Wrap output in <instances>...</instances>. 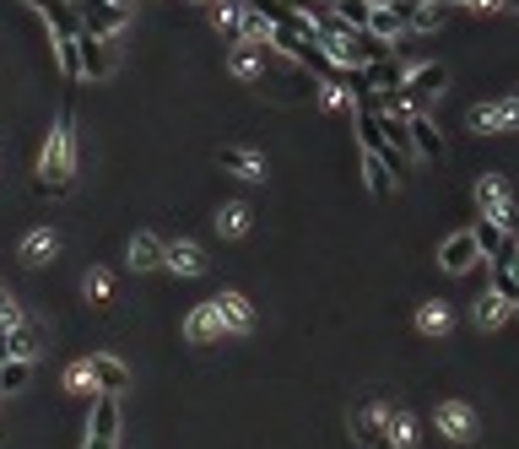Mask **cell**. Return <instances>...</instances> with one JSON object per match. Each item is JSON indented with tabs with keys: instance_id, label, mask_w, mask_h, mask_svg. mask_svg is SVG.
<instances>
[{
	"instance_id": "obj_1",
	"label": "cell",
	"mask_w": 519,
	"mask_h": 449,
	"mask_svg": "<svg viewBox=\"0 0 519 449\" xmlns=\"http://www.w3.org/2000/svg\"><path fill=\"white\" fill-rule=\"evenodd\" d=\"M71 174H76V120L60 114L55 130H49V141H44V152H38V190L65 195L71 190Z\"/></svg>"
},
{
	"instance_id": "obj_2",
	"label": "cell",
	"mask_w": 519,
	"mask_h": 449,
	"mask_svg": "<svg viewBox=\"0 0 519 449\" xmlns=\"http://www.w3.org/2000/svg\"><path fill=\"white\" fill-rule=\"evenodd\" d=\"M76 17H82V33L114 38L130 22V6L125 0H76Z\"/></svg>"
},
{
	"instance_id": "obj_3",
	"label": "cell",
	"mask_w": 519,
	"mask_h": 449,
	"mask_svg": "<svg viewBox=\"0 0 519 449\" xmlns=\"http://www.w3.org/2000/svg\"><path fill=\"white\" fill-rule=\"evenodd\" d=\"M471 233H476V249H482V260H492V266H519V239L503 228V222L482 217Z\"/></svg>"
},
{
	"instance_id": "obj_4",
	"label": "cell",
	"mask_w": 519,
	"mask_h": 449,
	"mask_svg": "<svg viewBox=\"0 0 519 449\" xmlns=\"http://www.w3.org/2000/svg\"><path fill=\"white\" fill-rule=\"evenodd\" d=\"M471 130H476V136H514V130H519V103L514 98L476 103V109H471Z\"/></svg>"
},
{
	"instance_id": "obj_5",
	"label": "cell",
	"mask_w": 519,
	"mask_h": 449,
	"mask_svg": "<svg viewBox=\"0 0 519 449\" xmlns=\"http://www.w3.org/2000/svg\"><path fill=\"white\" fill-rule=\"evenodd\" d=\"M476 206H482V217L503 222V228H514V190H509L498 174H482V179H476Z\"/></svg>"
},
{
	"instance_id": "obj_6",
	"label": "cell",
	"mask_w": 519,
	"mask_h": 449,
	"mask_svg": "<svg viewBox=\"0 0 519 449\" xmlns=\"http://www.w3.org/2000/svg\"><path fill=\"white\" fill-rule=\"evenodd\" d=\"M384 6H390L395 22H401V28H411V33H428V28H438V22L449 17L444 0H384Z\"/></svg>"
},
{
	"instance_id": "obj_7",
	"label": "cell",
	"mask_w": 519,
	"mask_h": 449,
	"mask_svg": "<svg viewBox=\"0 0 519 449\" xmlns=\"http://www.w3.org/2000/svg\"><path fill=\"white\" fill-rule=\"evenodd\" d=\"M265 65H271V44H249V38H233V49H228V71L238 76V82H260Z\"/></svg>"
},
{
	"instance_id": "obj_8",
	"label": "cell",
	"mask_w": 519,
	"mask_h": 449,
	"mask_svg": "<svg viewBox=\"0 0 519 449\" xmlns=\"http://www.w3.org/2000/svg\"><path fill=\"white\" fill-rule=\"evenodd\" d=\"M76 55H82V76H92V82L114 76V65H119L109 38H98V33H76Z\"/></svg>"
},
{
	"instance_id": "obj_9",
	"label": "cell",
	"mask_w": 519,
	"mask_h": 449,
	"mask_svg": "<svg viewBox=\"0 0 519 449\" xmlns=\"http://www.w3.org/2000/svg\"><path fill=\"white\" fill-rule=\"evenodd\" d=\"M476 260H482V249H476V233H471V228H465V233H449L444 249H438V266H444L449 276L476 271Z\"/></svg>"
},
{
	"instance_id": "obj_10",
	"label": "cell",
	"mask_w": 519,
	"mask_h": 449,
	"mask_svg": "<svg viewBox=\"0 0 519 449\" xmlns=\"http://www.w3.org/2000/svg\"><path fill=\"white\" fill-rule=\"evenodd\" d=\"M384 428H390V406L384 401H363L352 417V439L368 444V449H384Z\"/></svg>"
},
{
	"instance_id": "obj_11",
	"label": "cell",
	"mask_w": 519,
	"mask_h": 449,
	"mask_svg": "<svg viewBox=\"0 0 519 449\" xmlns=\"http://www.w3.org/2000/svg\"><path fill=\"white\" fill-rule=\"evenodd\" d=\"M433 428L444 433V439H455V444H471L476 439V412L465 401H444L433 412Z\"/></svg>"
},
{
	"instance_id": "obj_12",
	"label": "cell",
	"mask_w": 519,
	"mask_h": 449,
	"mask_svg": "<svg viewBox=\"0 0 519 449\" xmlns=\"http://www.w3.org/2000/svg\"><path fill=\"white\" fill-rule=\"evenodd\" d=\"M401 92L411 98V109H422L428 98H438V92H444V65H438V60H428V65H411Z\"/></svg>"
},
{
	"instance_id": "obj_13",
	"label": "cell",
	"mask_w": 519,
	"mask_h": 449,
	"mask_svg": "<svg viewBox=\"0 0 519 449\" xmlns=\"http://www.w3.org/2000/svg\"><path fill=\"white\" fill-rule=\"evenodd\" d=\"M217 163L228 168L233 179H244V184H265V157L255 147H222Z\"/></svg>"
},
{
	"instance_id": "obj_14",
	"label": "cell",
	"mask_w": 519,
	"mask_h": 449,
	"mask_svg": "<svg viewBox=\"0 0 519 449\" xmlns=\"http://www.w3.org/2000/svg\"><path fill=\"white\" fill-rule=\"evenodd\" d=\"M211 309H217L222 330H233V336H244V330L255 325V309H249L244 293H217V298H211Z\"/></svg>"
},
{
	"instance_id": "obj_15",
	"label": "cell",
	"mask_w": 519,
	"mask_h": 449,
	"mask_svg": "<svg viewBox=\"0 0 519 449\" xmlns=\"http://www.w3.org/2000/svg\"><path fill=\"white\" fill-rule=\"evenodd\" d=\"M87 439L119 444V401H114V395H98V401H92V412H87Z\"/></svg>"
},
{
	"instance_id": "obj_16",
	"label": "cell",
	"mask_w": 519,
	"mask_h": 449,
	"mask_svg": "<svg viewBox=\"0 0 519 449\" xmlns=\"http://www.w3.org/2000/svg\"><path fill=\"white\" fill-rule=\"evenodd\" d=\"M92 385H98V395H119L130 385V368L114 358V352H98V358H92Z\"/></svg>"
},
{
	"instance_id": "obj_17",
	"label": "cell",
	"mask_w": 519,
	"mask_h": 449,
	"mask_svg": "<svg viewBox=\"0 0 519 449\" xmlns=\"http://www.w3.org/2000/svg\"><path fill=\"white\" fill-rule=\"evenodd\" d=\"M130 266H136V271L168 266V244L157 239V233H130Z\"/></svg>"
},
{
	"instance_id": "obj_18",
	"label": "cell",
	"mask_w": 519,
	"mask_h": 449,
	"mask_svg": "<svg viewBox=\"0 0 519 449\" xmlns=\"http://www.w3.org/2000/svg\"><path fill=\"white\" fill-rule=\"evenodd\" d=\"M184 336H190L195 347H211V341L222 336V320H217V309H211V298L190 309V320H184Z\"/></svg>"
},
{
	"instance_id": "obj_19",
	"label": "cell",
	"mask_w": 519,
	"mask_h": 449,
	"mask_svg": "<svg viewBox=\"0 0 519 449\" xmlns=\"http://www.w3.org/2000/svg\"><path fill=\"white\" fill-rule=\"evenodd\" d=\"M471 314H476V325H482V330H498V325H503V320H509V314H514V303L503 298L498 287H487V293L476 298V309H471Z\"/></svg>"
},
{
	"instance_id": "obj_20",
	"label": "cell",
	"mask_w": 519,
	"mask_h": 449,
	"mask_svg": "<svg viewBox=\"0 0 519 449\" xmlns=\"http://www.w3.org/2000/svg\"><path fill=\"white\" fill-rule=\"evenodd\" d=\"M55 249H60V239L49 228H33L28 239H22V249H17V260L22 266H44V260H55Z\"/></svg>"
},
{
	"instance_id": "obj_21",
	"label": "cell",
	"mask_w": 519,
	"mask_h": 449,
	"mask_svg": "<svg viewBox=\"0 0 519 449\" xmlns=\"http://www.w3.org/2000/svg\"><path fill=\"white\" fill-rule=\"evenodd\" d=\"M411 141H417V157H444V136H438V130H433V120H428V114H411Z\"/></svg>"
},
{
	"instance_id": "obj_22",
	"label": "cell",
	"mask_w": 519,
	"mask_h": 449,
	"mask_svg": "<svg viewBox=\"0 0 519 449\" xmlns=\"http://www.w3.org/2000/svg\"><path fill=\"white\" fill-rule=\"evenodd\" d=\"M168 271L173 276H206V255L195 244H168Z\"/></svg>"
},
{
	"instance_id": "obj_23",
	"label": "cell",
	"mask_w": 519,
	"mask_h": 449,
	"mask_svg": "<svg viewBox=\"0 0 519 449\" xmlns=\"http://www.w3.org/2000/svg\"><path fill=\"white\" fill-rule=\"evenodd\" d=\"M363 71H368V82H374V87H406V71H411V65L395 60V55H384V60H374V65H363Z\"/></svg>"
},
{
	"instance_id": "obj_24",
	"label": "cell",
	"mask_w": 519,
	"mask_h": 449,
	"mask_svg": "<svg viewBox=\"0 0 519 449\" xmlns=\"http://www.w3.org/2000/svg\"><path fill=\"white\" fill-rule=\"evenodd\" d=\"M249 217H255V211H249L244 201H228L217 211V233H228V239H244L249 233Z\"/></svg>"
},
{
	"instance_id": "obj_25",
	"label": "cell",
	"mask_w": 519,
	"mask_h": 449,
	"mask_svg": "<svg viewBox=\"0 0 519 449\" xmlns=\"http://www.w3.org/2000/svg\"><path fill=\"white\" fill-rule=\"evenodd\" d=\"M363 179H368V190H374V195L395 190V174H390V163H384L379 152H363Z\"/></svg>"
},
{
	"instance_id": "obj_26",
	"label": "cell",
	"mask_w": 519,
	"mask_h": 449,
	"mask_svg": "<svg viewBox=\"0 0 519 449\" xmlns=\"http://www.w3.org/2000/svg\"><path fill=\"white\" fill-rule=\"evenodd\" d=\"M28 379H33V358H6L0 363V395L28 390Z\"/></svg>"
},
{
	"instance_id": "obj_27",
	"label": "cell",
	"mask_w": 519,
	"mask_h": 449,
	"mask_svg": "<svg viewBox=\"0 0 519 449\" xmlns=\"http://www.w3.org/2000/svg\"><path fill=\"white\" fill-rule=\"evenodd\" d=\"M384 444H390V449H411V444H417V422H411V412H390Z\"/></svg>"
},
{
	"instance_id": "obj_28",
	"label": "cell",
	"mask_w": 519,
	"mask_h": 449,
	"mask_svg": "<svg viewBox=\"0 0 519 449\" xmlns=\"http://www.w3.org/2000/svg\"><path fill=\"white\" fill-rule=\"evenodd\" d=\"M449 325H455V320H449L444 303H422V309H417V330H422V336H449Z\"/></svg>"
},
{
	"instance_id": "obj_29",
	"label": "cell",
	"mask_w": 519,
	"mask_h": 449,
	"mask_svg": "<svg viewBox=\"0 0 519 449\" xmlns=\"http://www.w3.org/2000/svg\"><path fill=\"white\" fill-rule=\"evenodd\" d=\"M368 33H374V38H384V44L395 49V44H401V33H406V28L395 22V11H390V6H374V17H368Z\"/></svg>"
},
{
	"instance_id": "obj_30",
	"label": "cell",
	"mask_w": 519,
	"mask_h": 449,
	"mask_svg": "<svg viewBox=\"0 0 519 449\" xmlns=\"http://www.w3.org/2000/svg\"><path fill=\"white\" fill-rule=\"evenodd\" d=\"M330 11H336L346 28H368V17H374V0H330Z\"/></svg>"
},
{
	"instance_id": "obj_31",
	"label": "cell",
	"mask_w": 519,
	"mask_h": 449,
	"mask_svg": "<svg viewBox=\"0 0 519 449\" xmlns=\"http://www.w3.org/2000/svg\"><path fill=\"white\" fill-rule=\"evenodd\" d=\"M238 17H244V0H211V28L238 38Z\"/></svg>"
},
{
	"instance_id": "obj_32",
	"label": "cell",
	"mask_w": 519,
	"mask_h": 449,
	"mask_svg": "<svg viewBox=\"0 0 519 449\" xmlns=\"http://www.w3.org/2000/svg\"><path fill=\"white\" fill-rule=\"evenodd\" d=\"M55 60H60V76L76 82L82 76V55H76V38H55Z\"/></svg>"
},
{
	"instance_id": "obj_33",
	"label": "cell",
	"mask_w": 519,
	"mask_h": 449,
	"mask_svg": "<svg viewBox=\"0 0 519 449\" xmlns=\"http://www.w3.org/2000/svg\"><path fill=\"white\" fill-rule=\"evenodd\" d=\"M82 287H87V298H92V303H109V276H103V271H87V282H82Z\"/></svg>"
},
{
	"instance_id": "obj_34",
	"label": "cell",
	"mask_w": 519,
	"mask_h": 449,
	"mask_svg": "<svg viewBox=\"0 0 519 449\" xmlns=\"http://www.w3.org/2000/svg\"><path fill=\"white\" fill-rule=\"evenodd\" d=\"M65 385H71V390H98V385H92V363H76L71 374H65Z\"/></svg>"
},
{
	"instance_id": "obj_35",
	"label": "cell",
	"mask_w": 519,
	"mask_h": 449,
	"mask_svg": "<svg viewBox=\"0 0 519 449\" xmlns=\"http://www.w3.org/2000/svg\"><path fill=\"white\" fill-rule=\"evenodd\" d=\"M444 6H449V0H444ZM460 6H471V0H460Z\"/></svg>"
},
{
	"instance_id": "obj_36",
	"label": "cell",
	"mask_w": 519,
	"mask_h": 449,
	"mask_svg": "<svg viewBox=\"0 0 519 449\" xmlns=\"http://www.w3.org/2000/svg\"><path fill=\"white\" fill-rule=\"evenodd\" d=\"M195 6H211V0H195Z\"/></svg>"
},
{
	"instance_id": "obj_37",
	"label": "cell",
	"mask_w": 519,
	"mask_h": 449,
	"mask_svg": "<svg viewBox=\"0 0 519 449\" xmlns=\"http://www.w3.org/2000/svg\"><path fill=\"white\" fill-rule=\"evenodd\" d=\"M319 6H330V0H319Z\"/></svg>"
},
{
	"instance_id": "obj_38",
	"label": "cell",
	"mask_w": 519,
	"mask_h": 449,
	"mask_svg": "<svg viewBox=\"0 0 519 449\" xmlns=\"http://www.w3.org/2000/svg\"><path fill=\"white\" fill-rule=\"evenodd\" d=\"M514 103H519V92H514Z\"/></svg>"
},
{
	"instance_id": "obj_39",
	"label": "cell",
	"mask_w": 519,
	"mask_h": 449,
	"mask_svg": "<svg viewBox=\"0 0 519 449\" xmlns=\"http://www.w3.org/2000/svg\"><path fill=\"white\" fill-rule=\"evenodd\" d=\"M514 314H519V309H514Z\"/></svg>"
}]
</instances>
